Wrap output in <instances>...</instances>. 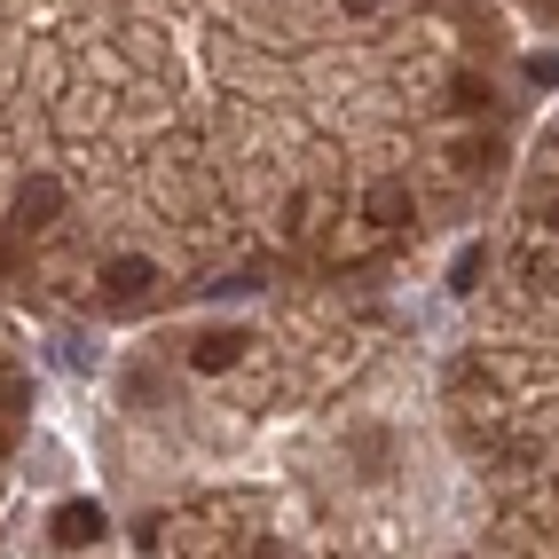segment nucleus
<instances>
[{"label":"nucleus","mask_w":559,"mask_h":559,"mask_svg":"<svg viewBox=\"0 0 559 559\" xmlns=\"http://www.w3.org/2000/svg\"><path fill=\"white\" fill-rule=\"evenodd\" d=\"M480 269H489V252L465 245V252H457V269H450V284H457V292H473V284H480Z\"/></svg>","instance_id":"6"},{"label":"nucleus","mask_w":559,"mask_h":559,"mask_svg":"<svg viewBox=\"0 0 559 559\" xmlns=\"http://www.w3.org/2000/svg\"><path fill=\"white\" fill-rule=\"evenodd\" d=\"M0 457H9V426H0Z\"/></svg>","instance_id":"11"},{"label":"nucleus","mask_w":559,"mask_h":559,"mask_svg":"<svg viewBox=\"0 0 559 559\" xmlns=\"http://www.w3.org/2000/svg\"><path fill=\"white\" fill-rule=\"evenodd\" d=\"M551 229H559V205H551Z\"/></svg>","instance_id":"12"},{"label":"nucleus","mask_w":559,"mask_h":559,"mask_svg":"<svg viewBox=\"0 0 559 559\" xmlns=\"http://www.w3.org/2000/svg\"><path fill=\"white\" fill-rule=\"evenodd\" d=\"M56 205H63V190H56L48 174H32L24 190H16V221H24V229H48V221H56Z\"/></svg>","instance_id":"3"},{"label":"nucleus","mask_w":559,"mask_h":559,"mask_svg":"<svg viewBox=\"0 0 559 559\" xmlns=\"http://www.w3.org/2000/svg\"><path fill=\"white\" fill-rule=\"evenodd\" d=\"M103 504H87V497H71V504H56V544L63 551H87V544H103Z\"/></svg>","instance_id":"2"},{"label":"nucleus","mask_w":559,"mask_h":559,"mask_svg":"<svg viewBox=\"0 0 559 559\" xmlns=\"http://www.w3.org/2000/svg\"><path fill=\"white\" fill-rule=\"evenodd\" d=\"M237 355H245V331H205V340L190 347V362H198V370H229Z\"/></svg>","instance_id":"5"},{"label":"nucleus","mask_w":559,"mask_h":559,"mask_svg":"<svg viewBox=\"0 0 559 559\" xmlns=\"http://www.w3.org/2000/svg\"><path fill=\"white\" fill-rule=\"evenodd\" d=\"M450 103H457V110H489V87H480V80H457Z\"/></svg>","instance_id":"8"},{"label":"nucleus","mask_w":559,"mask_h":559,"mask_svg":"<svg viewBox=\"0 0 559 559\" xmlns=\"http://www.w3.org/2000/svg\"><path fill=\"white\" fill-rule=\"evenodd\" d=\"M347 9H355V16H362V9H379V0H347Z\"/></svg>","instance_id":"10"},{"label":"nucleus","mask_w":559,"mask_h":559,"mask_svg":"<svg viewBox=\"0 0 559 559\" xmlns=\"http://www.w3.org/2000/svg\"><path fill=\"white\" fill-rule=\"evenodd\" d=\"M457 174H497V142H465V151H457Z\"/></svg>","instance_id":"7"},{"label":"nucleus","mask_w":559,"mask_h":559,"mask_svg":"<svg viewBox=\"0 0 559 559\" xmlns=\"http://www.w3.org/2000/svg\"><path fill=\"white\" fill-rule=\"evenodd\" d=\"M362 221H370V229H402V221H409V190H402V181H370Z\"/></svg>","instance_id":"4"},{"label":"nucleus","mask_w":559,"mask_h":559,"mask_svg":"<svg viewBox=\"0 0 559 559\" xmlns=\"http://www.w3.org/2000/svg\"><path fill=\"white\" fill-rule=\"evenodd\" d=\"M151 284H158V269H151V260H110V269H103V300L110 308H142V300H151Z\"/></svg>","instance_id":"1"},{"label":"nucleus","mask_w":559,"mask_h":559,"mask_svg":"<svg viewBox=\"0 0 559 559\" xmlns=\"http://www.w3.org/2000/svg\"><path fill=\"white\" fill-rule=\"evenodd\" d=\"M528 80H544V87H559V56H528Z\"/></svg>","instance_id":"9"}]
</instances>
